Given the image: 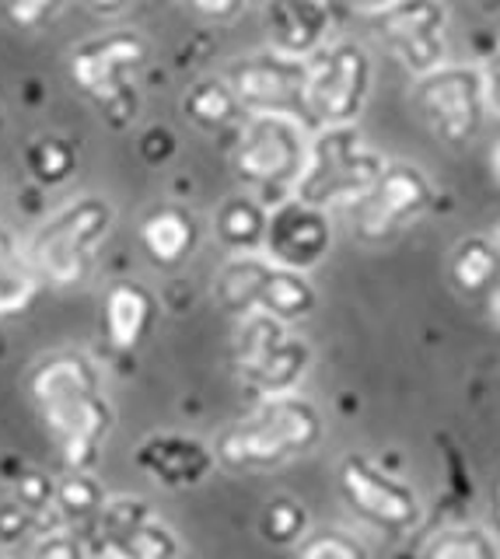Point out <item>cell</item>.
<instances>
[{
  "mask_svg": "<svg viewBox=\"0 0 500 559\" xmlns=\"http://www.w3.org/2000/svg\"><path fill=\"white\" fill-rule=\"evenodd\" d=\"M11 468H4V479L11 486V500H19L22 507H28L36 518L53 514L57 503V479L49 476L46 468L32 465L28 459H8Z\"/></svg>",
  "mask_w": 500,
  "mask_h": 559,
  "instance_id": "4316f807",
  "label": "cell"
},
{
  "mask_svg": "<svg viewBox=\"0 0 500 559\" xmlns=\"http://www.w3.org/2000/svg\"><path fill=\"white\" fill-rule=\"evenodd\" d=\"M158 297L141 280H116L102 297V332L112 354H136L158 322Z\"/></svg>",
  "mask_w": 500,
  "mask_h": 559,
  "instance_id": "d6986e66",
  "label": "cell"
},
{
  "mask_svg": "<svg viewBox=\"0 0 500 559\" xmlns=\"http://www.w3.org/2000/svg\"><path fill=\"white\" fill-rule=\"evenodd\" d=\"M298 559H368V549L343 528H322L298 546Z\"/></svg>",
  "mask_w": 500,
  "mask_h": 559,
  "instance_id": "f546056e",
  "label": "cell"
},
{
  "mask_svg": "<svg viewBox=\"0 0 500 559\" xmlns=\"http://www.w3.org/2000/svg\"><path fill=\"white\" fill-rule=\"evenodd\" d=\"M84 8H92L95 14H119V11H127L130 0H81Z\"/></svg>",
  "mask_w": 500,
  "mask_h": 559,
  "instance_id": "e575fe53",
  "label": "cell"
},
{
  "mask_svg": "<svg viewBox=\"0 0 500 559\" xmlns=\"http://www.w3.org/2000/svg\"><path fill=\"white\" fill-rule=\"evenodd\" d=\"M308 144H312V133H308L305 119L281 112H255L241 119L231 162L241 182L252 186L255 192L277 189L284 203L295 192V182L301 179Z\"/></svg>",
  "mask_w": 500,
  "mask_h": 559,
  "instance_id": "52a82bcc",
  "label": "cell"
},
{
  "mask_svg": "<svg viewBox=\"0 0 500 559\" xmlns=\"http://www.w3.org/2000/svg\"><path fill=\"white\" fill-rule=\"evenodd\" d=\"M0 559H11V556H4V552H0Z\"/></svg>",
  "mask_w": 500,
  "mask_h": 559,
  "instance_id": "60d3db41",
  "label": "cell"
},
{
  "mask_svg": "<svg viewBox=\"0 0 500 559\" xmlns=\"http://www.w3.org/2000/svg\"><path fill=\"white\" fill-rule=\"evenodd\" d=\"M438 189L430 175L417 165L389 162L378 182L360 197L347 214L354 224V235L365 241H389L403 235L409 224H417L434 210Z\"/></svg>",
  "mask_w": 500,
  "mask_h": 559,
  "instance_id": "8fae6325",
  "label": "cell"
},
{
  "mask_svg": "<svg viewBox=\"0 0 500 559\" xmlns=\"http://www.w3.org/2000/svg\"><path fill=\"white\" fill-rule=\"evenodd\" d=\"M385 165V154H378L357 127H319L290 197L325 214L350 210L378 182Z\"/></svg>",
  "mask_w": 500,
  "mask_h": 559,
  "instance_id": "277c9868",
  "label": "cell"
},
{
  "mask_svg": "<svg viewBox=\"0 0 500 559\" xmlns=\"http://www.w3.org/2000/svg\"><path fill=\"white\" fill-rule=\"evenodd\" d=\"M263 252L287 270L312 273L333 252V221L325 210L308 206L295 197L270 206Z\"/></svg>",
  "mask_w": 500,
  "mask_h": 559,
  "instance_id": "2e32d148",
  "label": "cell"
},
{
  "mask_svg": "<svg viewBox=\"0 0 500 559\" xmlns=\"http://www.w3.org/2000/svg\"><path fill=\"white\" fill-rule=\"evenodd\" d=\"M98 546L119 559H179L176 528L141 497H109L88 528Z\"/></svg>",
  "mask_w": 500,
  "mask_h": 559,
  "instance_id": "5bb4252c",
  "label": "cell"
},
{
  "mask_svg": "<svg viewBox=\"0 0 500 559\" xmlns=\"http://www.w3.org/2000/svg\"><path fill=\"white\" fill-rule=\"evenodd\" d=\"M413 105L424 127L441 140L444 147L462 151L479 140L490 119V98L483 67L476 63H444L413 84Z\"/></svg>",
  "mask_w": 500,
  "mask_h": 559,
  "instance_id": "9c48e42d",
  "label": "cell"
},
{
  "mask_svg": "<svg viewBox=\"0 0 500 559\" xmlns=\"http://www.w3.org/2000/svg\"><path fill=\"white\" fill-rule=\"evenodd\" d=\"M200 221L182 203H158L136 224V241L144 255L162 270H176L200 249Z\"/></svg>",
  "mask_w": 500,
  "mask_h": 559,
  "instance_id": "ffe728a7",
  "label": "cell"
},
{
  "mask_svg": "<svg viewBox=\"0 0 500 559\" xmlns=\"http://www.w3.org/2000/svg\"><path fill=\"white\" fill-rule=\"evenodd\" d=\"M374 87V63L365 43L330 39L305 74V119L316 127H357Z\"/></svg>",
  "mask_w": 500,
  "mask_h": 559,
  "instance_id": "ba28073f",
  "label": "cell"
},
{
  "mask_svg": "<svg viewBox=\"0 0 500 559\" xmlns=\"http://www.w3.org/2000/svg\"><path fill=\"white\" fill-rule=\"evenodd\" d=\"M25 392L67 472H92L116 427L102 371L84 349H53L28 367Z\"/></svg>",
  "mask_w": 500,
  "mask_h": 559,
  "instance_id": "6da1fadb",
  "label": "cell"
},
{
  "mask_svg": "<svg viewBox=\"0 0 500 559\" xmlns=\"http://www.w3.org/2000/svg\"><path fill=\"white\" fill-rule=\"evenodd\" d=\"M270 224V206L260 197H228L214 214V231L231 255L263 252Z\"/></svg>",
  "mask_w": 500,
  "mask_h": 559,
  "instance_id": "7402d4cb",
  "label": "cell"
},
{
  "mask_svg": "<svg viewBox=\"0 0 500 559\" xmlns=\"http://www.w3.org/2000/svg\"><path fill=\"white\" fill-rule=\"evenodd\" d=\"M368 22L382 49L413 78L448 63V8L441 0H395L368 14Z\"/></svg>",
  "mask_w": 500,
  "mask_h": 559,
  "instance_id": "7c38bea8",
  "label": "cell"
},
{
  "mask_svg": "<svg viewBox=\"0 0 500 559\" xmlns=\"http://www.w3.org/2000/svg\"><path fill=\"white\" fill-rule=\"evenodd\" d=\"M95 559H119V556H112V552H106V556H95Z\"/></svg>",
  "mask_w": 500,
  "mask_h": 559,
  "instance_id": "ab89813d",
  "label": "cell"
},
{
  "mask_svg": "<svg viewBox=\"0 0 500 559\" xmlns=\"http://www.w3.org/2000/svg\"><path fill=\"white\" fill-rule=\"evenodd\" d=\"M325 433V416L301 392L266 395L221 430L214 441L217 465L228 472H281L308 459Z\"/></svg>",
  "mask_w": 500,
  "mask_h": 559,
  "instance_id": "7a4b0ae2",
  "label": "cell"
},
{
  "mask_svg": "<svg viewBox=\"0 0 500 559\" xmlns=\"http://www.w3.org/2000/svg\"><path fill=\"white\" fill-rule=\"evenodd\" d=\"M116 227V206L106 197H74L28 235L22 252L43 284L74 287L95 270L98 249Z\"/></svg>",
  "mask_w": 500,
  "mask_h": 559,
  "instance_id": "3957f363",
  "label": "cell"
},
{
  "mask_svg": "<svg viewBox=\"0 0 500 559\" xmlns=\"http://www.w3.org/2000/svg\"><path fill=\"white\" fill-rule=\"evenodd\" d=\"M424 559H500V542L483 524H448L430 535Z\"/></svg>",
  "mask_w": 500,
  "mask_h": 559,
  "instance_id": "484cf974",
  "label": "cell"
},
{
  "mask_svg": "<svg viewBox=\"0 0 500 559\" xmlns=\"http://www.w3.org/2000/svg\"><path fill=\"white\" fill-rule=\"evenodd\" d=\"M133 465L141 468L154 486L168 489V493H182L200 483L211 479V472L221 468L214 444L200 441L193 433L179 430H154L141 444L133 448Z\"/></svg>",
  "mask_w": 500,
  "mask_h": 559,
  "instance_id": "e0dca14e",
  "label": "cell"
},
{
  "mask_svg": "<svg viewBox=\"0 0 500 559\" xmlns=\"http://www.w3.org/2000/svg\"><path fill=\"white\" fill-rule=\"evenodd\" d=\"M483 81H487V98H490V116L500 119V49L490 52L483 63Z\"/></svg>",
  "mask_w": 500,
  "mask_h": 559,
  "instance_id": "836d02e7",
  "label": "cell"
},
{
  "mask_svg": "<svg viewBox=\"0 0 500 559\" xmlns=\"http://www.w3.org/2000/svg\"><path fill=\"white\" fill-rule=\"evenodd\" d=\"M25 165H28V175L36 179L39 186H60L74 175L78 168V151L71 140L63 136H39L32 140L28 151H25Z\"/></svg>",
  "mask_w": 500,
  "mask_h": 559,
  "instance_id": "83f0119b",
  "label": "cell"
},
{
  "mask_svg": "<svg viewBox=\"0 0 500 559\" xmlns=\"http://www.w3.org/2000/svg\"><path fill=\"white\" fill-rule=\"evenodd\" d=\"M151 57V46L144 32L119 28L84 39L71 52V78L88 95L98 112L106 116L112 127H123L136 116V74L144 70Z\"/></svg>",
  "mask_w": 500,
  "mask_h": 559,
  "instance_id": "8992f818",
  "label": "cell"
},
{
  "mask_svg": "<svg viewBox=\"0 0 500 559\" xmlns=\"http://www.w3.org/2000/svg\"><path fill=\"white\" fill-rule=\"evenodd\" d=\"M106 500H109V489L98 483L95 468L92 472H63V476L57 479L53 514L60 518V524H71V528L81 524V532H84L95 524Z\"/></svg>",
  "mask_w": 500,
  "mask_h": 559,
  "instance_id": "cb8c5ba5",
  "label": "cell"
},
{
  "mask_svg": "<svg viewBox=\"0 0 500 559\" xmlns=\"http://www.w3.org/2000/svg\"><path fill=\"white\" fill-rule=\"evenodd\" d=\"M67 4H71V0H4V14L11 17L14 28L39 32L49 22H57Z\"/></svg>",
  "mask_w": 500,
  "mask_h": 559,
  "instance_id": "4dcf8cb0",
  "label": "cell"
},
{
  "mask_svg": "<svg viewBox=\"0 0 500 559\" xmlns=\"http://www.w3.org/2000/svg\"><path fill=\"white\" fill-rule=\"evenodd\" d=\"M193 14L206 17V22H217V25H228L235 17L246 11L249 0H186Z\"/></svg>",
  "mask_w": 500,
  "mask_h": 559,
  "instance_id": "d6a6232c",
  "label": "cell"
},
{
  "mask_svg": "<svg viewBox=\"0 0 500 559\" xmlns=\"http://www.w3.org/2000/svg\"><path fill=\"white\" fill-rule=\"evenodd\" d=\"M214 297L235 319L270 314L284 325H298L319 308L312 276L281 266L266 252H241L224 259V266L214 276Z\"/></svg>",
  "mask_w": 500,
  "mask_h": 559,
  "instance_id": "5b68a950",
  "label": "cell"
},
{
  "mask_svg": "<svg viewBox=\"0 0 500 559\" xmlns=\"http://www.w3.org/2000/svg\"><path fill=\"white\" fill-rule=\"evenodd\" d=\"M343 4L360 11V14H378V11H385L389 4H395V0H343Z\"/></svg>",
  "mask_w": 500,
  "mask_h": 559,
  "instance_id": "d590c367",
  "label": "cell"
},
{
  "mask_svg": "<svg viewBox=\"0 0 500 559\" xmlns=\"http://www.w3.org/2000/svg\"><path fill=\"white\" fill-rule=\"evenodd\" d=\"M263 28L273 52L312 60L333 39V11L325 0H266Z\"/></svg>",
  "mask_w": 500,
  "mask_h": 559,
  "instance_id": "ac0fdd59",
  "label": "cell"
},
{
  "mask_svg": "<svg viewBox=\"0 0 500 559\" xmlns=\"http://www.w3.org/2000/svg\"><path fill=\"white\" fill-rule=\"evenodd\" d=\"M448 276L462 297H493L500 290V245L490 235L462 238L448 255Z\"/></svg>",
  "mask_w": 500,
  "mask_h": 559,
  "instance_id": "44dd1931",
  "label": "cell"
},
{
  "mask_svg": "<svg viewBox=\"0 0 500 559\" xmlns=\"http://www.w3.org/2000/svg\"><path fill=\"white\" fill-rule=\"evenodd\" d=\"M39 528H43V518H36L19 500H4V503H0V549L19 546V542L32 538Z\"/></svg>",
  "mask_w": 500,
  "mask_h": 559,
  "instance_id": "1f68e13d",
  "label": "cell"
},
{
  "mask_svg": "<svg viewBox=\"0 0 500 559\" xmlns=\"http://www.w3.org/2000/svg\"><path fill=\"white\" fill-rule=\"evenodd\" d=\"M260 538L273 549H298L301 542L308 538V528H312V514L298 497H273L263 503L260 511Z\"/></svg>",
  "mask_w": 500,
  "mask_h": 559,
  "instance_id": "d4e9b609",
  "label": "cell"
},
{
  "mask_svg": "<svg viewBox=\"0 0 500 559\" xmlns=\"http://www.w3.org/2000/svg\"><path fill=\"white\" fill-rule=\"evenodd\" d=\"M483 11H500V0H476Z\"/></svg>",
  "mask_w": 500,
  "mask_h": 559,
  "instance_id": "74e56055",
  "label": "cell"
},
{
  "mask_svg": "<svg viewBox=\"0 0 500 559\" xmlns=\"http://www.w3.org/2000/svg\"><path fill=\"white\" fill-rule=\"evenodd\" d=\"M497 514H500V483H497Z\"/></svg>",
  "mask_w": 500,
  "mask_h": 559,
  "instance_id": "f35d334b",
  "label": "cell"
},
{
  "mask_svg": "<svg viewBox=\"0 0 500 559\" xmlns=\"http://www.w3.org/2000/svg\"><path fill=\"white\" fill-rule=\"evenodd\" d=\"M490 171H493V179L500 182V140L490 147Z\"/></svg>",
  "mask_w": 500,
  "mask_h": 559,
  "instance_id": "8d00e7d4",
  "label": "cell"
},
{
  "mask_svg": "<svg viewBox=\"0 0 500 559\" xmlns=\"http://www.w3.org/2000/svg\"><path fill=\"white\" fill-rule=\"evenodd\" d=\"M182 112L197 122L200 130H228L241 127V119L249 112L241 109L238 95L231 92V84L224 78H203L186 92Z\"/></svg>",
  "mask_w": 500,
  "mask_h": 559,
  "instance_id": "603a6c76",
  "label": "cell"
},
{
  "mask_svg": "<svg viewBox=\"0 0 500 559\" xmlns=\"http://www.w3.org/2000/svg\"><path fill=\"white\" fill-rule=\"evenodd\" d=\"M305 74L308 60H290L281 52H255L241 57L228 67L224 81L231 84L241 109L249 116L255 112H281L305 119Z\"/></svg>",
  "mask_w": 500,
  "mask_h": 559,
  "instance_id": "9a60e30c",
  "label": "cell"
},
{
  "mask_svg": "<svg viewBox=\"0 0 500 559\" xmlns=\"http://www.w3.org/2000/svg\"><path fill=\"white\" fill-rule=\"evenodd\" d=\"M25 559H95L92 556V542L81 528H71V524H53V528L36 532V538L28 542Z\"/></svg>",
  "mask_w": 500,
  "mask_h": 559,
  "instance_id": "f1b7e54d",
  "label": "cell"
},
{
  "mask_svg": "<svg viewBox=\"0 0 500 559\" xmlns=\"http://www.w3.org/2000/svg\"><path fill=\"white\" fill-rule=\"evenodd\" d=\"M336 486L350 511L382 532H409L424 518L417 489L371 462L368 454H343L336 468Z\"/></svg>",
  "mask_w": 500,
  "mask_h": 559,
  "instance_id": "4fadbf2b",
  "label": "cell"
},
{
  "mask_svg": "<svg viewBox=\"0 0 500 559\" xmlns=\"http://www.w3.org/2000/svg\"><path fill=\"white\" fill-rule=\"evenodd\" d=\"M235 371L249 389L266 395L298 392L301 378L312 371V343L295 336V329L270 319V314H246L235 329Z\"/></svg>",
  "mask_w": 500,
  "mask_h": 559,
  "instance_id": "30bf717a",
  "label": "cell"
}]
</instances>
